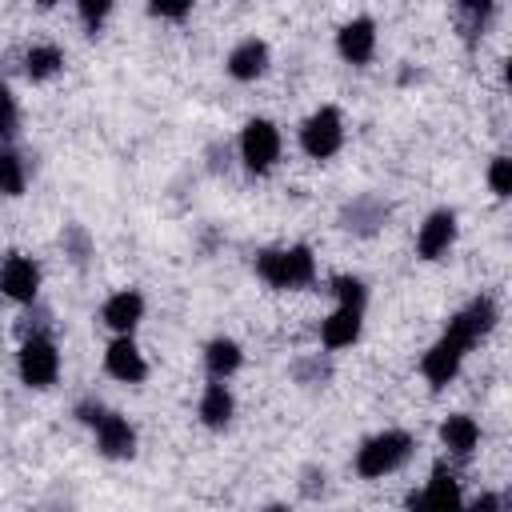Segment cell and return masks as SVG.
Wrapping results in <instances>:
<instances>
[{"label":"cell","instance_id":"6da1fadb","mask_svg":"<svg viewBox=\"0 0 512 512\" xmlns=\"http://www.w3.org/2000/svg\"><path fill=\"white\" fill-rule=\"evenodd\" d=\"M492 324H496V304H492L488 296H476L464 312H456V316L448 320V332L424 352V360H420L424 380H428L432 388H444V384L460 372L464 352H468Z\"/></svg>","mask_w":512,"mask_h":512},{"label":"cell","instance_id":"7a4b0ae2","mask_svg":"<svg viewBox=\"0 0 512 512\" xmlns=\"http://www.w3.org/2000/svg\"><path fill=\"white\" fill-rule=\"evenodd\" d=\"M256 272L272 288H304L316 276V260H312V248H304V244H296V248H268V252L256 256Z\"/></svg>","mask_w":512,"mask_h":512},{"label":"cell","instance_id":"3957f363","mask_svg":"<svg viewBox=\"0 0 512 512\" xmlns=\"http://www.w3.org/2000/svg\"><path fill=\"white\" fill-rule=\"evenodd\" d=\"M408 456H412V436L400 432V428H388V432H380V436H372V440L360 444V452H356V472H360L364 480H376V476L396 472Z\"/></svg>","mask_w":512,"mask_h":512},{"label":"cell","instance_id":"277c9868","mask_svg":"<svg viewBox=\"0 0 512 512\" xmlns=\"http://www.w3.org/2000/svg\"><path fill=\"white\" fill-rule=\"evenodd\" d=\"M300 144H304V152H308L312 160L336 156L340 144H344V120H340V112H336V108H316V112L304 120V128H300Z\"/></svg>","mask_w":512,"mask_h":512},{"label":"cell","instance_id":"5b68a950","mask_svg":"<svg viewBox=\"0 0 512 512\" xmlns=\"http://www.w3.org/2000/svg\"><path fill=\"white\" fill-rule=\"evenodd\" d=\"M280 156V132L272 120H248L240 132V160L248 172H268Z\"/></svg>","mask_w":512,"mask_h":512},{"label":"cell","instance_id":"8992f818","mask_svg":"<svg viewBox=\"0 0 512 512\" xmlns=\"http://www.w3.org/2000/svg\"><path fill=\"white\" fill-rule=\"evenodd\" d=\"M60 376V352L48 336H28L20 348V380L28 388H48Z\"/></svg>","mask_w":512,"mask_h":512},{"label":"cell","instance_id":"52a82bcc","mask_svg":"<svg viewBox=\"0 0 512 512\" xmlns=\"http://www.w3.org/2000/svg\"><path fill=\"white\" fill-rule=\"evenodd\" d=\"M408 512H464L456 476H452L444 464H436V468H432V480H428L416 496H408Z\"/></svg>","mask_w":512,"mask_h":512},{"label":"cell","instance_id":"ba28073f","mask_svg":"<svg viewBox=\"0 0 512 512\" xmlns=\"http://www.w3.org/2000/svg\"><path fill=\"white\" fill-rule=\"evenodd\" d=\"M36 288H40V268H36V260H28V256H8V260L0 264V292H4V296L20 300V304H32V300H36Z\"/></svg>","mask_w":512,"mask_h":512},{"label":"cell","instance_id":"9c48e42d","mask_svg":"<svg viewBox=\"0 0 512 512\" xmlns=\"http://www.w3.org/2000/svg\"><path fill=\"white\" fill-rule=\"evenodd\" d=\"M452 240H456V212L440 208V212H432V216L420 224L416 252H420L424 260H436V256H444V252L452 248Z\"/></svg>","mask_w":512,"mask_h":512},{"label":"cell","instance_id":"30bf717a","mask_svg":"<svg viewBox=\"0 0 512 512\" xmlns=\"http://www.w3.org/2000/svg\"><path fill=\"white\" fill-rule=\"evenodd\" d=\"M336 48H340V56H344L348 64H368L372 52H376V24H372L368 16L348 20V24L340 28V36H336Z\"/></svg>","mask_w":512,"mask_h":512},{"label":"cell","instance_id":"8fae6325","mask_svg":"<svg viewBox=\"0 0 512 512\" xmlns=\"http://www.w3.org/2000/svg\"><path fill=\"white\" fill-rule=\"evenodd\" d=\"M104 368H108L116 380H124V384H140V380L148 376V364H144L140 348H136L128 336H120V340L108 344V352H104Z\"/></svg>","mask_w":512,"mask_h":512},{"label":"cell","instance_id":"7c38bea8","mask_svg":"<svg viewBox=\"0 0 512 512\" xmlns=\"http://www.w3.org/2000/svg\"><path fill=\"white\" fill-rule=\"evenodd\" d=\"M96 448H100L104 456H112V460L132 456V452H136V432H132V424H128L124 416H116V412H104V420L96 424Z\"/></svg>","mask_w":512,"mask_h":512},{"label":"cell","instance_id":"4fadbf2b","mask_svg":"<svg viewBox=\"0 0 512 512\" xmlns=\"http://www.w3.org/2000/svg\"><path fill=\"white\" fill-rule=\"evenodd\" d=\"M140 316H144V296L132 292V288L108 296L104 308H100V320H104L108 328H116V332H132V328L140 324Z\"/></svg>","mask_w":512,"mask_h":512},{"label":"cell","instance_id":"5bb4252c","mask_svg":"<svg viewBox=\"0 0 512 512\" xmlns=\"http://www.w3.org/2000/svg\"><path fill=\"white\" fill-rule=\"evenodd\" d=\"M264 68H268V44L264 40H240L232 52H228V72L236 76V80H256V76H264Z\"/></svg>","mask_w":512,"mask_h":512},{"label":"cell","instance_id":"9a60e30c","mask_svg":"<svg viewBox=\"0 0 512 512\" xmlns=\"http://www.w3.org/2000/svg\"><path fill=\"white\" fill-rule=\"evenodd\" d=\"M356 336H360V312H356V308H336V312L320 324L324 348H348Z\"/></svg>","mask_w":512,"mask_h":512},{"label":"cell","instance_id":"2e32d148","mask_svg":"<svg viewBox=\"0 0 512 512\" xmlns=\"http://www.w3.org/2000/svg\"><path fill=\"white\" fill-rule=\"evenodd\" d=\"M440 440H444V448H448V452L468 456V452L476 448V440H480V428H476V420H472V416L456 412V416H448V420L440 424Z\"/></svg>","mask_w":512,"mask_h":512},{"label":"cell","instance_id":"e0dca14e","mask_svg":"<svg viewBox=\"0 0 512 512\" xmlns=\"http://www.w3.org/2000/svg\"><path fill=\"white\" fill-rule=\"evenodd\" d=\"M240 360H244V352H240V344L228 340V336H216V340L204 348V364H208V372H212L216 380L232 376V372L240 368Z\"/></svg>","mask_w":512,"mask_h":512},{"label":"cell","instance_id":"ac0fdd59","mask_svg":"<svg viewBox=\"0 0 512 512\" xmlns=\"http://www.w3.org/2000/svg\"><path fill=\"white\" fill-rule=\"evenodd\" d=\"M232 392L224 388V384H208L204 388V396H200V420L208 424V428H224L228 420H232Z\"/></svg>","mask_w":512,"mask_h":512},{"label":"cell","instance_id":"d6986e66","mask_svg":"<svg viewBox=\"0 0 512 512\" xmlns=\"http://www.w3.org/2000/svg\"><path fill=\"white\" fill-rule=\"evenodd\" d=\"M64 68V52L56 48V44H36V48H28V56H24V72L32 76V80H48V76H56Z\"/></svg>","mask_w":512,"mask_h":512},{"label":"cell","instance_id":"ffe728a7","mask_svg":"<svg viewBox=\"0 0 512 512\" xmlns=\"http://www.w3.org/2000/svg\"><path fill=\"white\" fill-rule=\"evenodd\" d=\"M0 192L20 196L24 192V160L12 148H0Z\"/></svg>","mask_w":512,"mask_h":512},{"label":"cell","instance_id":"44dd1931","mask_svg":"<svg viewBox=\"0 0 512 512\" xmlns=\"http://www.w3.org/2000/svg\"><path fill=\"white\" fill-rule=\"evenodd\" d=\"M332 288H336L340 308H356V312H364V284H360L356 276H336Z\"/></svg>","mask_w":512,"mask_h":512},{"label":"cell","instance_id":"7402d4cb","mask_svg":"<svg viewBox=\"0 0 512 512\" xmlns=\"http://www.w3.org/2000/svg\"><path fill=\"white\" fill-rule=\"evenodd\" d=\"M488 184H492L496 196H508V192H512V160H508V156H496V160H492Z\"/></svg>","mask_w":512,"mask_h":512},{"label":"cell","instance_id":"603a6c76","mask_svg":"<svg viewBox=\"0 0 512 512\" xmlns=\"http://www.w3.org/2000/svg\"><path fill=\"white\" fill-rule=\"evenodd\" d=\"M16 132V100L12 92L0 84V136H12Z\"/></svg>","mask_w":512,"mask_h":512},{"label":"cell","instance_id":"cb8c5ba5","mask_svg":"<svg viewBox=\"0 0 512 512\" xmlns=\"http://www.w3.org/2000/svg\"><path fill=\"white\" fill-rule=\"evenodd\" d=\"M104 16H108V4H104V0H100V4L84 0V4H80V20L88 24V32H92V36H96V28H100V20H104Z\"/></svg>","mask_w":512,"mask_h":512},{"label":"cell","instance_id":"d4e9b609","mask_svg":"<svg viewBox=\"0 0 512 512\" xmlns=\"http://www.w3.org/2000/svg\"><path fill=\"white\" fill-rule=\"evenodd\" d=\"M148 12L152 16H164V20H184L188 16V4H152Z\"/></svg>","mask_w":512,"mask_h":512},{"label":"cell","instance_id":"484cf974","mask_svg":"<svg viewBox=\"0 0 512 512\" xmlns=\"http://www.w3.org/2000/svg\"><path fill=\"white\" fill-rule=\"evenodd\" d=\"M464 512H500V496H496V492H484V496L472 500Z\"/></svg>","mask_w":512,"mask_h":512},{"label":"cell","instance_id":"4316f807","mask_svg":"<svg viewBox=\"0 0 512 512\" xmlns=\"http://www.w3.org/2000/svg\"><path fill=\"white\" fill-rule=\"evenodd\" d=\"M264 512H288V508H284V504H272V508H264Z\"/></svg>","mask_w":512,"mask_h":512}]
</instances>
